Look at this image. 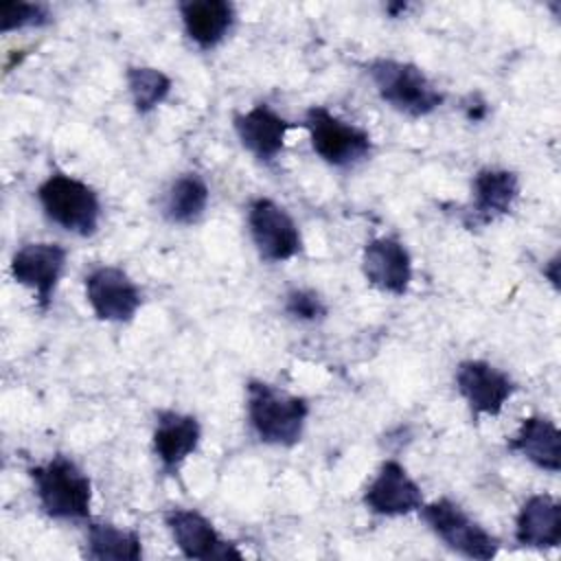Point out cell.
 <instances>
[{"label": "cell", "instance_id": "obj_1", "mask_svg": "<svg viewBox=\"0 0 561 561\" xmlns=\"http://www.w3.org/2000/svg\"><path fill=\"white\" fill-rule=\"evenodd\" d=\"M245 410L248 423L261 443L274 447L300 443L309 416L307 399L267 381L250 379L245 386Z\"/></svg>", "mask_w": 561, "mask_h": 561}, {"label": "cell", "instance_id": "obj_2", "mask_svg": "<svg viewBox=\"0 0 561 561\" xmlns=\"http://www.w3.org/2000/svg\"><path fill=\"white\" fill-rule=\"evenodd\" d=\"M39 508L61 522H85L92 508V482L88 473L68 456L57 454L50 460L28 469Z\"/></svg>", "mask_w": 561, "mask_h": 561}, {"label": "cell", "instance_id": "obj_3", "mask_svg": "<svg viewBox=\"0 0 561 561\" xmlns=\"http://www.w3.org/2000/svg\"><path fill=\"white\" fill-rule=\"evenodd\" d=\"M366 75L379 99L410 118L430 116L445 101V94L432 83L423 68L412 61L377 57L366 64Z\"/></svg>", "mask_w": 561, "mask_h": 561}, {"label": "cell", "instance_id": "obj_4", "mask_svg": "<svg viewBox=\"0 0 561 561\" xmlns=\"http://www.w3.org/2000/svg\"><path fill=\"white\" fill-rule=\"evenodd\" d=\"M48 221L77 237H92L101 224L99 193L83 180L53 171L35 191Z\"/></svg>", "mask_w": 561, "mask_h": 561}, {"label": "cell", "instance_id": "obj_5", "mask_svg": "<svg viewBox=\"0 0 561 561\" xmlns=\"http://www.w3.org/2000/svg\"><path fill=\"white\" fill-rule=\"evenodd\" d=\"M298 127L307 129L316 156L335 169L355 167L373 153V136L324 105H311Z\"/></svg>", "mask_w": 561, "mask_h": 561}, {"label": "cell", "instance_id": "obj_6", "mask_svg": "<svg viewBox=\"0 0 561 561\" xmlns=\"http://www.w3.org/2000/svg\"><path fill=\"white\" fill-rule=\"evenodd\" d=\"M416 513L427 524V528L460 557L489 561L500 552V539L482 528L476 519H471L460 508V504L449 497L423 502Z\"/></svg>", "mask_w": 561, "mask_h": 561}, {"label": "cell", "instance_id": "obj_7", "mask_svg": "<svg viewBox=\"0 0 561 561\" xmlns=\"http://www.w3.org/2000/svg\"><path fill=\"white\" fill-rule=\"evenodd\" d=\"M248 230L259 256L267 263H285L302 252L298 224L270 197H254L250 202Z\"/></svg>", "mask_w": 561, "mask_h": 561}, {"label": "cell", "instance_id": "obj_8", "mask_svg": "<svg viewBox=\"0 0 561 561\" xmlns=\"http://www.w3.org/2000/svg\"><path fill=\"white\" fill-rule=\"evenodd\" d=\"M68 250L53 241H33L18 248L11 256V278L31 289L39 309L46 311L53 302L55 289L64 276Z\"/></svg>", "mask_w": 561, "mask_h": 561}, {"label": "cell", "instance_id": "obj_9", "mask_svg": "<svg viewBox=\"0 0 561 561\" xmlns=\"http://www.w3.org/2000/svg\"><path fill=\"white\" fill-rule=\"evenodd\" d=\"M454 379L473 421L480 416H497L517 390V383L508 373L484 359L460 362Z\"/></svg>", "mask_w": 561, "mask_h": 561}, {"label": "cell", "instance_id": "obj_10", "mask_svg": "<svg viewBox=\"0 0 561 561\" xmlns=\"http://www.w3.org/2000/svg\"><path fill=\"white\" fill-rule=\"evenodd\" d=\"M83 289L92 313L103 322H129L142 305L140 287L116 265L94 267L83 280Z\"/></svg>", "mask_w": 561, "mask_h": 561}, {"label": "cell", "instance_id": "obj_11", "mask_svg": "<svg viewBox=\"0 0 561 561\" xmlns=\"http://www.w3.org/2000/svg\"><path fill=\"white\" fill-rule=\"evenodd\" d=\"M164 526L186 559H243L241 550L232 541L221 539L213 522L195 508H169L164 513Z\"/></svg>", "mask_w": 561, "mask_h": 561}, {"label": "cell", "instance_id": "obj_12", "mask_svg": "<svg viewBox=\"0 0 561 561\" xmlns=\"http://www.w3.org/2000/svg\"><path fill=\"white\" fill-rule=\"evenodd\" d=\"M425 497L421 486L410 478L408 469L399 460H383L364 489L362 504L366 511L379 517H401L416 513L423 506Z\"/></svg>", "mask_w": 561, "mask_h": 561}, {"label": "cell", "instance_id": "obj_13", "mask_svg": "<svg viewBox=\"0 0 561 561\" xmlns=\"http://www.w3.org/2000/svg\"><path fill=\"white\" fill-rule=\"evenodd\" d=\"M366 283L390 296H405L412 283V256L397 237H375L362 250Z\"/></svg>", "mask_w": 561, "mask_h": 561}, {"label": "cell", "instance_id": "obj_14", "mask_svg": "<svg viewBox=\"0 0 561 561\" xmlns=\"http://www.w3.org/2000/svg\"><path fill=\"white\" fill-rule=\"evenodd\" d=\"M519 197V175L511 169L482 167L471 180V204L465 215L469 228L486 226L513 210Z\"/></svg>", "mask_w": 561, "mask_h": 561}, {"label": "cell", "instance_id": "obj_15", "mask_svg": "<svg viewBox=\"0 0 561 561\" xmlns=\"http://www.w3.org/2000/svg\"><path fill=\"white\" fill-rule=\"evenodd\" d=\"M234 134L245 151H250L259 162H272L280 156L285 147L287 131L296 127L267 103H256L248 112H237L232 116Z\"/></svg>", "mask_w": 561, "mask_h": 561}, {"label": "cell", "instance_id": "obj_16", "mask_svg": "<svg viewBox=\"0 0 561 561\" xmlns=\"http://www.w3.org/2000/svg\"><path fill=\"white\" fill-rule=\"evenodd\" d=\"M202 440V425L193 414L160 410L151 432V449L164 473H178L182 462L195 454Z\"/></svg>", "mask_w": 561, "mask_h": 561}, {"label": "cell", "instance_id": "obj_17", "mask_svg": "<svg viewBox=\"0 0 561 561\" xmlns=\"http://www.w3.org/2000/svg\"><path fill=\"white\" fill-rule=\"evenodd\" d=\"M178 11L186 37L202 50L217 48L237 22V9L228 0H184Z\"/></svg>", "mask_w": 561, "mask_h": 561}, {"label": "cell", "instance_id": "obj_18", "mask_svg": "<svg viewBox=\"0 0 561 561\" xmlns=\"http://www.w3.org/2000/svg\"><path fill=\"white\" fill-rule=\"evenodd\" d=\"M506 449L541 471L557 473L561 469V432L550 416L530 414L522 419L517 432L506 440Z\"/></svg>", "mask_w": 561, "mask_h": 561}, {"label": "cell", "instance_id": "obj_19", "mask_svg": "<svg viewBox=\"0 0 561 561\" xmlns=\"http://www.w3.org/2000/svg\"><path fill=\"white\" fill-rule=\"evenodd\" d=\"M515 541L522 548L554 550L561 543V504L550 493L524 500L515 517Z\"/></svg>", "mask_w": 561, "mask_h": 561}, {"label": "cell", "instance_id": "obj_20", "mask_svg": "<svg viewBox=\"0 0 561 561\" xmlns=\"http://www.w3.org/2000/svg\"><path fill=\"white\" fill-rule=\"evenodd\" d=\"M83 557L92 561H138L142 559L140 535L110 522H88Z\"/></svg>", "mask_w": 561, "mask_h": 561}, {"label": "cell", "instance_id": "obj_21", "mask_svg": "<svg viewBox=\"0 0 561 561\" xmlns=\"http://www.w3.org/2000/svg\"><path fill=\"white\" fill-rule=\"evenodd\" d=\"M208 202H210V188L206 180L199 173L188 171L178 175L169 184L162 202V213L171 224L191 226L202 219V215L208 208Z\"/></svg>", "mask_w": 561, "mask_h": 561}, {"label": "cell", "instance_id": "obj_22", "mask_svg": "<svg viewBox=\"0 0 561 561\" xmlns=\"http://www.w3.org/2000/svg\"><path fill=\"white\" fill-rule=\"evenodd\" d=\"M125 83L131 105L138 114H151L171 94V77L153 66H129L125 70Z\"/></svg>", "mask_w": 561, "mask_h": 561}, {"label": "cell", "instance_id": "obj_23", "mask_svg": "<svg viewBox=\"0 0 561 561\" xmlns=\"http://www.w3.org/2000/svg\"><path fill=\"white\" fill-rule=\"evenodd\" d=\"M53 22V13L42 2H22V0H4L0 2V31H22V28H39Z\"/></svg>", "mask_w": 561, "mask_h": 561}, {"label": "cell", "instance_id": "obj_24", "mask_svg": "<svg viewBox=\"0 0 561 561\" xmlns=\"http://www.w3.org/2000/svg\"><path fill=\"white\" fill-rule=\"evenodd\" d=\"M283 309L289 318L298 320V322H320L327 318L329 309L324 298L307 287H294L285 294V302Z\"/></svg>", "mask_w": 561, "mask_h": 561}, {"label": "cell", "instance_id": "obj_25", "mask_svg": "<svg viewBox=\"0 0 561 561\" xmlns=\"http://www.w3.org/2000/svg\"><path fill=\"white\" fill-rule=\"evenodd\" d=\"M543 276L550 280L554 289H559V256L554 254L548 263H543Z\"/></svg>", "mask_w": 561, "mask_h": 561}, {"label": "cell", "instance_id": "obj_26", "mask_svg": "<svg viewBox=\"0 0 561 561\" xmlns=\"http://www.w3.org/2000/svg\"><path fill=\"white\" fill-rule=\"evenodd\" d=\"M383 9H386V13H388V15H392V18H399V13L408 9V4H405V2H388Z\"/></svg>", "mask_w": 561, "mask_h": 561}]
</instances>
